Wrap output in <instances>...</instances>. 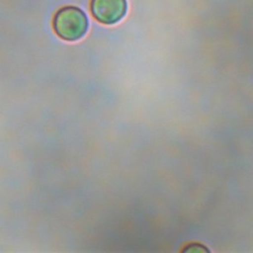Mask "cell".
I'll list each match as a JSON object with an SVG mask.
<instances>
[{"label": "cell", "mask_w": 253, "mask_h": 253, "mask_svg": "<svg viewBox=\"0 0 253 253\" xmlns=\"http://www.w3.org/2000/svg\"><path fill=\"white\" fill-rule=\"evenodd\" d=\"M183 251H194V252H199V251H208L207 248L203 247L201 244H191V246H189L188 248L184 249Z\"/></svg>", "instance_id": "3"}, {"label": "cell", "mask_w": 253, "mask_h": 253, "mask_svg": "<svg viewBox=\"0 0 253 253\" xmlns=\"http://www.w3.org/2000/svg\"><path fill=\"white\" fill-rule=\"evenodd\" d=\"M88 18L83 10L76 6H65L57 10L52 26L55 34L67 42H75L85 36L88 30Z\"/></svg>", "instance_id": "1"}, {"label": "cell", "mask_w": 253, "mask_h": 253, "mask_svg": "<svg viewBox=\"0 0 253 253\" xmlns=\"http://www.w3.org/2000/svg\"><path fill=\"white\" fill-rule=\"evenodd\" d=\"M127 11L126 0H91L90 12L94 19L104 25L119 23Z\"/></svg>", "instance_id": "2"}]
</instances>
